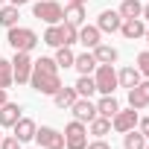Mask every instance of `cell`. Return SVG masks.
I'll return each instance as SVG.
<instances>
[{
	"label": "cell",
	"instance_id": "6da1fadb",
	"mask_svg": "<svg viewBox=\"0 0 149 149\" xmlns=\"http://www.w3.org/2000/svg\"><path fill=\"white\" fill-rule=\"evenodd\" d=\"M29 85H32V91L47 94V97H53V94L61 88V76H58V64H56V58L41 56V58H35V61H32Z\"/></svg>",
	"mask_w": 149,
	"mask_h": 149
},
{
	"label": "cell",
	"instance_id": "7a4b0ae2",
	"mask_svg": "<svg viewBox=\"0 0 149 149\" xmlns=\"http://www.w3.org/2000/svg\"><path fill=\"white\" fill-rule=\"evenodd\" d=\"M6 41L12 44L15 53H32V50L38 47V35H35L29 26H9Z\"/></svg>",
	"mask_w": 149,
	"mask_h": 149
},
{
	"label": "cell",
	"instance_id": "3957f363",
	"mask_svg": "<svg viewBox=\"0 0 149 149\" xmlns=\"http://www.w3.org/2000/svg\"><path fill=\"white\" fill-rule=\"evenodd\" d=\"M32 15H35L38 21H44L47 26H50V24H61V21H64V6L56 3V0H38V3L32 6Z\"/></svg>",
	"mask_w": 149,
	"mask_h": 149
},
{
	"label": "cell",
	"instance_id": "277c9868",
	"mask_svg": "<svg viewBox=\"0 0 149 149\" xmlns=\"http://www.w3.org/2000/svg\"><path fill=\"white\" fill-rule=\"evenodd\" d=\"M61 134H64V146H67V149H85V146H88V126L79 123V120L67 123Z\"/></svg>",
	"mask_w": 149,
	"mask_h": 149
},
{
	"label": "cell",
	"instance_id": "5b68a950",
	"mask_svg": "<svg viewBox=\"0 0 149 149\" xmlns=\"http://www.w3.org/2000/svg\"><path fill=\"white\" fill-rule=\"evenodd\" d=\"M94 82H97V94H114V88H117V70L111 67V64H97V70H94Z\"/></svg>",
	"mask_w": 149,
	"mask_h": 149
},
{
	"label": "cell",
	"instance_id": "8992f818",
	"mask_svg": "<svg viewBox=\"0 0 149 149\" xmlns=\"http://www.w3.org/2000/svg\"><path fill=\"white\" fill-rule=\"evenodd\" d=\"M35 140L41 143V149H64V134L53 126H41L35 129Z\"/></svg>",
	"mask_w": 149,
	"mask_h": 149
},
{
	"label": "cell",
	"instance_id": "52a82bcc",
	"mask_svg": "<svg viewBox=\"0 0 149 149\" xmlns=\"http://www.w3.org/2000/svg\"><path fill=\"white\" fill-rule=\"evenodd\" d=\"M29 73H32V56L29 53H15V58H12V76H15V82L26 85Z\"/></svg>",
	"mask_w": 149,
	"mask_h": 149
},
{
	"label": "cell",
	"instance_id": "ba28073f",
	"mask_svg": "<svg viewBox=\"0 0 149 149\" xmlns=\"http://www.w3.org/2000/svg\"><path fill=\"white\" fill-rule=\"evenodd\" d=\"M137 120H140V117H137V111L129 105V108H120V111L111 117V129H114V132H120V134H126V132H132V129L137 126Z\"/></svg>",
	"mask_w": 149,
	"mask_h": 149
},
{
	"label": "cell",
	"instance_id": "9c48e42d",
	"mask_svg": "<svg viewBox=\"0 0 149 149\" xmlns=\"http://www.w3.org/2000/svg\"><path fill=\"white\" fill-rule=\"evenodd\" d=\"M73 111V120H79V123H91L97 117V102H91L88 97H76V102L70 105Z\"/></svg>",
	"mask_w": 149,
	"mask_h": 149
},
{
	"label": "cell",
	"instance_id": "30bf717a",
	"mask_svg": "<svg viewBox=\"0 0 149 149\" xmlns=\"http://www.w3.org/2000/svg\"><path fill=\"white\" fill-rule=\"evenodd\" d=\"M129 105L134 111H143L149 105V79H140L134 88H129Z\"/></svg>",
	"mask_w": 149,
	"mask_h": 149
},
{
	"label": "cell",
	"instance_id": "8fae6325",
	"mask_svg": "<svg viewBox=\"0 0 149 149\" xmlns=\"http://www.w3.org/2000/svg\"><path fill=\"white\" fill-rule=\"evenodd\" d=\"M120 24H123V18L114 9H102L100 18H97V29L100 32H120Z\"/></svg>",
	"mask_w": 149,
	"mask_h": 149
},
{
	"label": "cell",
	"instance_id": "7c38bea8",
	"mask_svg": "<svg viewBox=\"0 0 149 149\" xmlns=\"http://www.w3.org/2000/svg\"><path fill=\"white\" fill-rule=\"evenodd\" d=\"M120 32H123L126 41H137V38L146 35V24H143V18H126L120 24Z\"/></svg>",
	"mask_w": 149,
	"mask_h": 149
},
{
	"label": "cell",
	"instance_id": "4fadbf2b",
	"mask_svg": "<svg viewBox=\"0 0 149 149\" xmlns=\"http://www.w3.org/2000/svg\"><path fill=\"white\" fill-rule=\"evenodd\" d=\"M21 111H24V108H21L18 102H9V100H6L3 105H0V129H12V126L24 117Z\"/></svg>",
	"mask_w": 149,
	"mask_h": 149
},
{
	"label": "cell",
	"instance_id": "5bb4252c",
	"mask_svg": "<svg viewBox=\"0 0 149 149\" xmlns=\"http://www.w3.org/2000/svg\"><path fill=\"white\" fill-rule=\"evenodd\" d=\"M35 120H29V117H21L15 126H12V132H15V137L21 140V143H29V140H35Z\"/></svg>",
	"mask_w": 149,
	"mask_h": 149
},
{
	"label": "cell",
	"instance_id": "9a60e30c",
	"mask_svg": "<svg viewBox=\"0 0 149 149\" xmlns=\"http://www.w3.org/2000/svg\"><path fill=\"white\" fill-rule=\"evenodd\" d=\"M100 38H102V32L97 29V26H79V44L85 47V50H94L97 44H100Z\"/></svg>",
	"mask_w": 149,
	"mask_h": 149
},
{
	"label": "cell",
	"instance_id": "2e32d148",
	"mask_svg": "<svg viewBox=\"0 0 149 149\" xmlns=\"http://www.w3.org/2000/svg\"><path fill=\"white\" fill-rule=\"evenodd\" d=\"M140 79H143V76H140V70H137L134 64H129V67H123V70L117 73V85H120V88H134Z\"/></svg>",
	"mask_w": 149,
	"mask_h": 149
},
{
	"label": "cell",
	"instance_id": "e0dca14e",
	"mask_svg": "<svg viewBox=\"0 0 149 149\" xmlns=\"http://www.w3.org/2000/svg\"><path fill=\"white\" fill-rule=\"evenodd\" d=\"M73 67L79 70V76H91V73L97 70V58H94V53H79L76 56V61H73Z\"/></svg>",
	"mask_w": 149,
	"mask_h": 149
},
{
	"label": "cell",
	"instance_id": "ac0fdd59",
	"mask_svg": "<svg viewBox=\"0 0 149 149\" xmlns=\"http://www.w3.org/2000/svg\"><path fill=\"white\" fill-rule=\"evenodd\" d=\"M76 97H79V94H76V88H64V85H61V88L53 94V102H56V108H61V111H64V108H70L73 102H76Z\"/></svg>",
	"mask_w": 149,
	"mask_h": 149
},
{
	"label": "cell",
	"instance_id": "d6986e66",
	"mask_svg": "<svg viewBox=\"0 0 149 149\" xmlns=\"http://www.w3.org/2000/svg\"><path fill=\"white\" fill-rule=\"evenodd\" d=\"M91 53H94L97 64H114V61H117V50H114L111 44H102V41H100V44H97Z\"/></svg>",
	"mask_w": 149,
	"mask_h": 149
},
{
	"label": "cell",
	"instance_id": "ffe728a7",
	"mask_svg": "<svg viewBox=\"0 0 149 149\" xmlns=\"http://www.w3.org/2000/svg\"><path fill=\"white\" fill-rule=\"evenodd\" d=\"M117 111H120V102L114 100V94H105V97L97 102V114H100V117H108V120H111Z\"/></svg>",
	"mask_w": 149,
	"mask_h": 149
},
{
	"label": "cell",
	"instance_id": "44dd1931",
	"mask_svg": "<svg viewBox=\"0 0 149 149\" xmlns=\"http://www.w3.org/2000/svg\"><path fill=\"white\" fill-rule=\"evenodd\" d=\"M64 21L73 26H82L85 24V6L82 3H67L64 6Z\"/></svg>",
	"mask_w": 149,
	"mask_h": 149
},
{
	"label": "cell",
	"instance_id": "7402d4cb",
	"mask_svg": "<svg viewBox=\"0 0 149 149\" xmlns=\"http://www.w3.org/2000/svg\"><path fill=\"white\" fill-rule=\"evenodd\" d=\"M88 132H91L94 137H105V134H111V120H108V117H100V114H97V117H94V120L88 123Z\"/></svg>",
	"mask_w": 149,
	"mask_h": 149
},
{
	"label": "cell",
	"instance_id": "603a6c76",
	"mask_svg": "<svg viewBox=\"0 0 149 149\" xmlns=\"http://www.w3.org/2000/svg\"><path fill=\"white\" fill-rule=\"evenodd\" d=\"M73 88H76V94H79V97H88V100H91V97L97 94V82H94V73H91V76H79Z\"/></svg>",
	"mask_w": 149,
	"mask_h": 149
},
{
	"label": "cell",
	"instance_id": "cb8c5ba5",
	"mask_svg": "<svg viewBox=\"0 0 149 149\" xmlns=\"http://www.w3.org/2000/svg\"><path fill=\"white\" fill-rule=\"evenodd\" d=\"M123 149H146V137L137 129H132V132L123 134Z\"/></svg>",
	"mask_w": 149,
	"mask_h": 149
},
{
	"label": "cell",
	"instance_id": "d4e9b609",
	"mask_svg": "<svg viewBox=\"0 0 149 149\" xmlns=\"http://www.w3.org/2000/svg\"><path fill=\"white\" fill-rule=\"evenodd\" d=\"M117 12H120V18H123V21H126V18H140L143 3H140V0H123V6H120Z\"/></svg>",
	"mask_w": 149,
	"mask_h": 149
},
{
	"label": "cell",
	"instance_id": "484cf974",
	"mask_svg": "<svg viewBox=\"0 0 149 149\" xmlns=\"http://www.w3.org/2000/svg\"><path fill=\"white\" fill-rule=\"evenodd\" d=\"M18 18H21L18 15V6H12V3L0 9V26H6V29L9 26H18Z\"/></svg>",
	"mask_w": 149,
	"mask_h": 149
},
{
	"label": "cell",
	"instance_id": "4316f807",
	"mask_svg": "<svg viewBox=\"0 0 149 149\" xmlns=\"http://www.w3.org/2000/svg\"><path fill=\"white\" fill-rule=\"evenodd\" d=\"M56 64L58 67H73V61H76V53H73L70 47H56Z\"/></svg>",
	"mask_w": 149,
	"mask_h": 149
},
{
	"label": "cell",
	"instance_id": "83f0119b",
	"mask_svg": "<svg viewBox=\"0 0 149 149\" xmlns=\"http://www.w3.org/2000/svg\"><path fill=\"white\" fill-rule=\"evenodd\" d=\"M44 44H50V47H64V41H61V24H50V26H47Z\"/></svg>",
	"mask_w": 149,
	"mask_h": 149
},
{
	"label": "cell",
	"instance_id": "f1b7e54d",
	"mask_svg": "<svg viewBox=\"0 0 149 149\" xmlns=\"http://www.w3.org/2000/svg\"><path fill=\"white\" fill-rule=\"evenodd\" d=\"M12 82H15V76H12V61L9 58H0V88H12Z\"/></svg>",
	"mask_w": 149,
	"mask_h": 149
},
{
	"label": "cell",
	"instance_id": "f546056e",
	"mask_svg": "<svg viewBox=\"0 0 149 149\" xmlns=\"http://www.w3.org/2000/svg\"><path fill=\"white\" fill-rule=\"evenodd\" d=\"M76 38H79V26H73V24H61V41H64V47H70V44H76Z\"/></svg>",
	"mask_w": 149,
	"mask_h": 149
},
{
	"label": "cell",
	"instance_id": "4dcf8cb0",
	"mask_svg": "<svg viewBox=\"0 0 149 149\" xmlns=\"http://www.w3.org/2000/svg\"><path fill=\"white\" fill-rule=\"evenodd\" d=\"M134 67L140 70V76H143V79H149V50L137 56V64H134Z\"/></svg>",
	"mask_w": 149,
	"mask_h": 149
},
{
	"label": "cell",
	"instance_id": "1f68e13d",
	"mask_svg": "<svg viewBox=\"0 0 149 149\" xmlns=\"http://www.w3.org/2000/svg\"><path fill=\"white\" fill-rule=\"evenodd\" d=\"M0 149H21V140H18L15 134H9V137L0 140Z\"/></svg>",
	"mask_w": 149,
	"mask_h": 149
},
{
	"label": "cell",
	"instance_id": "d6a6232c",
	"mask_svg": "<svg viewBox=\"0 0 149 149\" xmlns=\"http://www.w3.org/2000/svg\"><path fill=\"white\" fill-rule=\"evenodd\" d=\"M137 132L149 140V117H140V120H137Z\"/></svg>",
	"mask_w": 149,
	"mask_h": 149
},
{
	"label": "cell",
	"instance_id": "836d02e7",
	"mask_svg": "<svg viewBox=\"0 0 149 149\" xmlns=\"http://www.w3.org/2000/svg\"><path fill=\"white\" fill-rule=\"evenodd\" d=\"M85 149H111V146H108V143H105L102 137H97V140H94V143H88Z\"/></svg>",
	"mask_w": 149,
	"mask_h": 149
},
{
	"label": "cell",
	"instance_id": "e575fe53",
	"mask_svg": "<svg viewBox=\"0 0 149 149\" xmlns=\"http://www.w3.org/2000/svg\"><path fill=\"white\" fill-rule=\"evenodd\" d=\"M140 18H146V21H149V3L143 6V12H140Z\"/></svg>",
	"mask_w": 149,
	"mask_h": 149
},
{
	"label": "cell",
	"instance_id": "d590c367",
	"mask_svg": "<svg viewBox=\"0 0 149 149\" xmlns=\"http://www.w3.org/2000/svg\"><path fill=\"white\" fill-rule=\"evenodd\" d=\"M6 102V88H0V105Z\"/></svg>",
	"mask_w": 149,
	"mask_h": 149
},
{
	"label": "cell",
	"instance_id": "8d00e7d4",
	"mask_svg": "<svg viewBox=\"0 0 149 149\" xmlns=\"http://www.w3.org/2000/svg\"><path fill=\"white\" fill-rule=\"evenodd\" d=\"M24 3H29V0H12V6H24Z\"/></svg>",
	"mask_w": 149,
	"mask_h": 149
},
{
	"label": "cell",
	"instance_id": "74e56055",
	"mask_svg": "<svg viewBox=\"0 0 149 149\" xmlns=\"http://www.w3.org/2000/svg\"><path fill=\"white\" fill-rule=\"evenodd\" d=\"M70 3H82V6H85V3H88V0H70Z\"/></svg>",
	"mask_w": 149,
	"mask_h": 149
},
{
	"label": "cell",
	"instance_id": "f35d334b",
	"mask_svg": "<svg viewBox=\"0 0 149 149\" xmlns=\"http://www.w3.org/2000/svg\"><path fill=\"white\" fill-rule=\"evenodd\" d=\"M143 38H146V41H149V26H146V35H143Z\"/></svg>",
	"mask_w": 149,
	"mask_h": 149
},
{
	"label": "cell",
	"instance_id": "ab89813d",
	"mask_svg": "<svg viewBox=\"0 0 149 149\" xmlns=\"http://www.w3.org/2000/svg\"><path fill=\"white\" fill-rule=\"evenodd\" d=\"M0 140H3V132H0Z\"/></svg>",
	"mask_w": 149,
	"mask_h": 149
},
{
	"label": "cell",
	"instance_id": "60d3db41",
	"mask_svg": "<svg viewBox=\"0 0 149 149\" xmlns=\"http://www.w3.org/2000/svg\"><path fill=\"white\" fill-rule=\"evenodd\" d=\"M146 149H149V140H146Z\"/></svg>",
	"mask_w": 149,
	"mask_h": 149
}]
</instances>
